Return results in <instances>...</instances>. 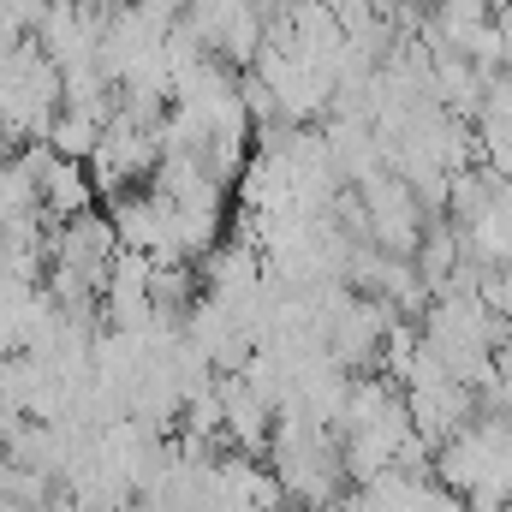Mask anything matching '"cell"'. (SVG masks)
<instances>
[{
	"mask_svg": "<svg viewBox=\"0 0 512 512\" xmlns=\"http://www.w3.org/2000/svg\"><path fill=\"white\" fill-rule=\"evenodd\" d=\"M96 203H102V191H96V179H90V161L54 155L48 173H42V215H48V227L72 221V215H84V209H96Z\"/></svg>",
	"mask_w": 512,
	"mask_h": 512,
	"instance_id": "6da1fadb",
	"label": "cell"
},
{
	"mask_svg": "<svg viewBox=\"0 0 512 512\" xmlns=\"http://www.w3.org/2000/svg\"><path fill=\"white\" fill-rule=\"evenodd\" d=\"M102 137H108V120L90 114V108H60L54 126H48L54 155H66V161H90V155L102 149Z\"/></svg>",
	"mask_w": 512,
	"mask_h": 512,
	"instance_id": "7a4b0ae2",
	"label": "cell"
},
{
	"mask_svg": "<svg viewBox=\"0 0 512 512\" xmlns=\"http://www.w3.org/2000/svg\"><path fill=\"white\" fill-rule=\"evenodd\" d=\"M417 6H429V12H435V6H441V0H417Z\"/></svg>",
	"mask_w": 512,
	"mask_h": 512,
	"instance_id": "3957f363",
	"label": "cell"
}]
</instances>
